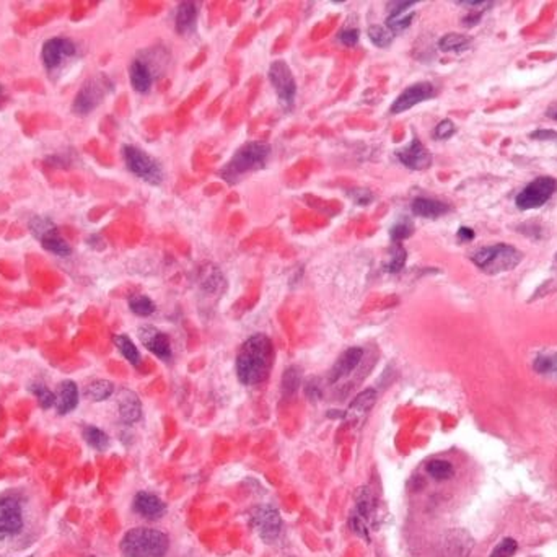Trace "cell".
I'll list each match as a JSON object with an SVG mask.
<instances>
[{
	"mask_svg": "<svg viewBox=\"0 0 557 557\" xmlns=\"http://www.w3.org/2000/svg\"><path fill=\"white\" fill-rule=\"evenodd\" d=\"M416 2H412V0H406V2H401V0H396V2H388L386 4V10L390 12V17H398V15H402L406 12L407 8H411L412 5Z\"/></svg>",
	"mask_w": 557,
	"mask_h": 557,
	"instance_id": "40",
	"label": "cell"
},
{
	"mask_svg": "<svg viewBox=\"0 0 557 557\" xmlns=\"http://www.w3.org/2000/svg\"><path fill=\"white\" fill-rule=\"evenodd\" d=\"M458 237L463 240V242H469V240H473L474 238V232L471 228H468V227H461L458 230Z\"/></svg>",
	"mask_w": 557,
	"mask_h": 557,
	"instance_id": "45",
	"label": "cell"
},
{
	"mask_svg": "<svg viewBox=\"0 0 557 557\" xmlns=\"http://www.w3.org/2000/svg\"><path fill=\"white\" fill-rule=\"evenodd\" d=\"M369 38L376 48H388L393 43V33L380 25H373L369 28Z\"/></svg>",
	"mask_w": 557,
	"mask_h": 557,
	"instance_id": "34",
	"label": "cell"
},
{
	"mask_svg": "<svg viewBox=\"0 0 557 557\" xmlns=\"http://www.w3.org/2000/svg\"><path fill=\"white\" fill-rule=\"evenodd\" d=\"M535 370L541 375H548L557 378V352L556 354H543L538 355L533 362Z\"/></svg>",
	"mask_w": 557,
	"mask_h": 557,
	"instance_id": "31",
	"label": "cell"
},
{
	"mask_svg": "<svg viewBox=\"0 0 557 557\" xmlns=\"http://www.w3.org/2000/svg\"><path fill=\"white\" fill-rule=\"evenodd\" d=\"M269 80L275 89L277 98L284 108L290 110L295 103L297 96V84H295L292 70L284 60H274L269 67Z\"/></svg>",
	"mask_w": 557,
	"mask_h": 557,
	"instance_id": "8",
	"label": "cell"
},
{
	"mask_svg": "<svg viewBox=\"0 0 557 557\" xmlns=\"http://www.w3.org/2000/svg\"><path fill=\"white\" fill-rule=\"evenodd\" d=\"M80 395L77 383L72 380H64L59 383L58 391H55V409L59 414H69L79 406Z\"/></svg>",
	"mask_w": 557,
	"mask_h": 557,
	"instance_id": "19",
	"label": "cell"
},
{
	"mask_svg": "<svg viewBox=\"0 0 557 557\" xmlns=\"http://www.w3.org/2000/svg\"><path fill=\"white\" fill-rule=\"evenodd\" d=\"M375 402H376V391L373 390V388L364 390L355 396L354 401L350 402L349 409H347V416L359 419L364 416V414L369 412L370 409L375 406Z\"/></svg>",
	"mask_w": 557,
	"mask_h": 557,
	"instance_id": "23",
	"label": "cell"
},
{
	"mask_svg": "<svg viewBox=\"0 0 557 557\" xmlns=\"http://www.w3.org/2000/svg\"><path fill=\"white\" fill-rule=\"evenodd\" d=\"M546 114H548L551 119H556L557 121V103H554V105H551L549 108H548V111H546Z\"/></svg>",
	"mask_w": 557,
	"mask_h": 557,
	"instance_id": "47",
	"label": "cell"
},
{
	"mask_svg": "<svg viewBox=\"0 0 557 557\" xmlns=\"http://www.w3.org/2000/svg\"><path fill=\"white\" fill-rule=\"evenodd\" d=\"M349 194L359 206H367V204H370L375 199V196L370 191H367V189H352Z\"/></svg>",
	"mask_w": 557,
	"mask_h": 557,
	"instance_id": "42",
	"label": "cell"
},
{
	"mask_svg": "<svg viewBox=\"0 0 557 557\" xmlns=\"http://www.w3.org/2000/svg\"><path fill=\"white\" fill-rule=\"evenodd\" d=\"M306 395H308L310 400H320L321 398V388L318 385H315L313 381H310L306 385Z\"/></svg>",
	"mask_w": 557,
	"mask_h": 557,
	"instance_id": "44",
	"label": "cell"
},
{
	"mask_svg": "<svg viewBox=\"0 0 557 557\" xmlns=\"http://www.w3.org/2000/svg\"><path fill=\"white\" fill-rule=\"evenodd\" d=\"M433 95H435V89H433L432 84H428V81H419V84L407 86V89L402 91L395 101H393L390 112L391 114H400V112H405L407 110H411L412 106L432 98Z\"/></svg>",
	"mask_w": 557,
	"mask_h": 557,
	"instance_id": "12",
	"label": "cell"
},
{
	"mask_svg": "<svg viewBox=\"0 0 557 557\" xmlns=\"http://www.w3.org/2000/svg\"><path fill=\"white\" fill-rule=\"evenodd\" d=\"M84 438L91 448L98 450V452H103V450L110 447V437L95 426L84 427Z\"/></svg>",
	"mask_w": 557,
	"mask_h": 557,
	"instance_id": "27",
	"label": "cell"
},
{
	"mask_svg": "<svg viewBox=\"0 0 557 557\" xmlns=\"http://www.w3.org/2000/svg\"><path fill=\"white\" fill-rule=\"evenodd\" d=\"M469 44H471V39L459 33H448L438 41V48L445 53H459V51L468 49Z\"/></svg>",
	"mask_w": 557,
	"mask_h": 557,
	"instance_id": "26",
	"label": "cell"
},
{
	"mask_svg": "<svg viewBox=\"0 0 557 557\" xmlns=\"http://www.w3.org/2000/svg\"><path fill=\"white\" fill-rule=\"evenodd\" d=\"M5 103H7V93H5L4 86H0V108H2Z\"/></svg>",
	"mask_w": 557,
	"mask_h": 557,
	"instance_id": "48",
	"label": "cell"
},
{
	"mask_svg": "<svg viewBox=\"0 0 557 557\" xmlns=\"http://www.w3.org/2000/svg\"><path fill=\"white\" fill-rule=\"evenodd\" d=\"M23 528L22 505L13 497L0 499V535L12 536Z\"/></svg>",
	"mask_w": 557,
	"mask_h": 557,
	"instance_id": "13",
	"label": "cell"
},
{
	"mask_svg": "<svg viewBox=\"0 0 557 557\" xmlns=\"http://www.w3.org/2000/svg\"><path fill=\"white\" fill-rule=\"evenodd\" d=\"M274 362L273 341L266 334L248 337L237 355V376L240 383L254 386L268 378Z\"/></svg>",
	"mask_w": 557,
	"mask_h": 557,
	"instance_id": "1",
	"label": "cell"
},
{
	"mask_svg": "<svg viewBox=\"0 0 557 557\" xmlns=\"http://www.w3.org/2000/svg\"><path fill=\"white\" fill-rule=\"evenodd\" d=\"M426 469L433 479H437V481H447V479L453 478L454 474L453 464L447 461V459H432V461L427 463Z\"/></svg>",
	"mask_w": 557,
	"mask_h": 557,
	"instance_id": "28",
	"label": "cell"
},
{
	"mask_svg": "<svg viewBox=\"0 0 557 557\" xmlns=\"http://www.w3.org/2000/svg\"><path fill=\"white\" fill-rule=\"evenodd\" d=\"M28 390L34 398H37L39 406L43 409H51L53 406H55V393L51 391L44 383L34 381L28 386Z\"/></svg>",
	"mask_w": 557,
	"mask_h": 557,
	"instance_id": "29",
	"label": "cell"
},
{
	"mask_svg": "<svg viewBox=\"0 0 557 557\" xmlns=\"http://www.w3.org/2000/svg\"><path fill=\"white\" fill-rule=\"evenodd\" d=\"M339 41L344 46H349V48H352V46H355L357 43H359V30H355V28L342 30V32L339 33Z\"/></svg>",
	"mask_w": 557,
	"mask_h": 557,
	"instance_id": "41",
	"label": "cell"
},
{
	"mask_svg": "<svg viewBox=\"0 0 557 557\" xmlns=\"http://www.w3.org/2000/svg\"><path fill=\"white\" fill-rule=\"evenodd\" d=\"M300 383H301L300 370L297 369V367H289V369L284 372V376H282V395L285 398L295 395V391L299 390Z\"/></svg>",
	"mask_w": 557,
	"mask_h": 557,
	"instance_id": "32",
	"label": "cell"
},
{
	"mask_svg": "<svg viewBox=\"0 0 557 557\" xmlns=\"http://www.w3.org/2000/svg\"><path fill=\"white\" fill-rule=\"evenodd\" d=\"M139 339L144 344L145 349H149L153 355H157L162 360L171 359V344L170 337L155 326H140L139 328Z\"/></svg>",
	"mask_w": 557,
	"mask_h": 557,
	"instance_id": "14",
	"label": "cell"
},
{
	"mask_svg": "<svg viewBox=\"0 0 557 557\" xmlns=\"http://www.w3.org/2000/svg\"><path fill=\"white\" fill-rule=\"evenodd\" d=\"M28 228L34 238L38 240L46 251L55 254V256L67 258L72 254V247L59 232V227L49 217L34 216L30 218Z\"/></svg>",
	"mask_w": 557,
	"mask_h": 557,
	"instance_id": "5",
	"label": "cell"
},
{
	"mask_svg": "<svg viewBox=\"0 0 557 557\" xmlns=\"http://www.w3.org/2000/svg\"><path fill=\"white\" fill-rule=\"evenodd\" d=\"M454 131H457V127H454L453 122L450 119H445L435 127L433 136H435L438 140H445V139H450V137L454 134Z\"/></svg>",
	"mask_w": 557,
	"mask_h": 557,
	"instance_id": "39",
	"label": "cell"
},
{
	"mask_svg": "<svg viewBox=\"0 0 557 557\" xmlns=\"http://www.w3.org/2000/svg\"><path fill=\"white\" fill-rule=\"evenodd\" d=\"M479 18H481V12L469 13L468 17L463 20V22H464V27H473V25H476V23L479 22Z\"/></svg>",
	"mask_w": 557,
	"mask_h": 557,
	"instance_id": "46",
	"label": "cell"
},
{
	"mask_svg": "<svg viewBox=\"0 0 557 557\" xmlns=\"http://www.w3.org/2000/svg\"><path fill=\"white\" fill-rule=\"evenodd\" d=\"M114 393V385L110 380H95L85 386L84 395L86 400L101 402L106 401Z\"/></svg>",
	"mask_w": 557,
	"mask_h": 557,
	"instance_id": "24",
	"label": "cell"
},
{
	"mask_svg": "<svg viewBox=\"0 0 557 557\" xmlns=\"http://www.w3.org/2000/svg\"><path fill=\"white\" fill-rule=\"evenodd\" d=\"M112 341H114V346L117 347V350L121 352L122 357L132 364L134 367H139L140 365V352L137 349L134 342L131 341V337H127L126 334H117L112 337Z\"/></svg>",
	"mask_w": 557,
	"mask_h": 557,
	"instance_id": "25",
	"label": "cell"
},
{
	"mask_svg": "<svg viewBox=\"0 0 557 557\" xmlns=\"http://www.w3.org/2000/svg\"><path fill=\"white\" fill-rule=\"evenodd\" d=\"M129 79H131L132 89H134L136 91H139V93H147V91L150 90L152 81H153V77H152L149 65H147L145 63H142V60H139V59H136L134 63L131 64Z\"/></svg>",
	"mask_w": 557,
	"mask_h": 557,
	"instance_id": "21",
	"label": "cell"
},
{
	"mask_svg": "<svg viewBox=\"0 0 557 557\" xmlns=\"http://www.w3.org/2000/svg\"><path fill=\"white\" fill-rule=\"evenodd\" d=\"M117 409H119L121 421L131 426L142 417V402L139 396L131 390H121L117 395Z\"/></svg>",
	"mask_w": 557,
	"mask_h": 557,
	"instance_id": "18",
	"label": "cell"
},
{
	"mask_svg": "<svg viewBox=\"0 0 557 557\" xmlns=\"http://www.w3.org/2000/svg\"><path fill=\"white\" fill-rule=\"evenodd\" d=\"M124 557H163L170 548V538L160 530L134 528L121 539Z\"/></svg>",
	"mask_w": 557,
	"mask_h": 557,
	"instance_id": "2",
	"label": "cell"
},
{
	"mask_svg": "<svg viewBox=\"0 0 557 557\" xmlns=\"http://www.w3.org/2000/svg\"><path fill=\"white\" fill-rule=\"evenodd\" d=\"M251 520L253 526L266 543H273L279 538L280 530H282V518H280L279 510L274 509L273 505H261L254 509Z\"/></svg>",
	"mask_w": 557,
	"mask_h": 557,
	"instance_id": "10",
	"label": "cell"
},
{
	"mask_svg": "<svg viewBox=\"0 0 557 557\" xmlns=\"http://www.w3.org/2000/svg\"><path fill=\"white\" fill-rule=\"evenodd\" d=\"M350 528L355 535H359L360 538H364L365 541H369V526H367V521L360 517V515L354 513L350 518Z\"/></svg>",
	"mask_w": 557,
	"mask_h": 557,
	"instance_id": "38",
	"label": "cell"
},
{
	"mask_svg": "<svg viewBox=\"0 0 557 557\" xmlns=\"http://www.w3.org/2000/svg\"><path fill=\"white\" fill-rule=\"evenodd\" d=\"M197 22V4L196 2H181L176 10V30L180 34H189L194 32Z\"/></svg>",
	"mask_w": 557,
	"mask_h": 557,
	"instance_id": "20",
	"label": "cell"
},
{
	"mask_svg": "<svg viewBox=\"0 0 557 557\" xmlns=\"http://www.w3.org/2000/svg\"><path fill=\"white\" fill-rule=\"evenodd\" d=\"M535 140H557V132L554 131H536L530 134Z\"/></svg>",
	"mask_w": 557,
	"mask_h": 557,
	"instance_id": "43",
	"label": "cell"
},
{
	"mask_svg": "<svg viewBox=\"0 0 557 557\" xmlns=\"http://www.w3.org/2000/svg\"><path fill=\"white\" fill-rule=\"evenodd\" d=\"M450 211V207L447 204H443L440 201H435V199H428V197H417L416 201L412 202V212L419 217L424 218H437L447 214Z\"/></svg>",
	"mask_w": 557,
	"mask_h": 557,
	"instance_id": "22",
	"label": "cell"
},
{
	"mask_svg": "<svg viewBox=\"0 0 557 557\" xmlns=\"http://www.w3.org/2000/svg\"><path fill=\"white\" fill-rule=\"evenodd\" d=\"M557 183L551 176H539L533 183H530L523 191L517 196V207L521 211L538 209L546 204L553 196Z\"/></svg>",
	"mask_w": 557,
	"mask_h": 557,
	"instance_id": "9",
	"label": "cell"
},
{
	"mask_svg": "<svg viewBox=\"0 0 557 557\" xmlns=\"http://www.w3.org/2000/svg\"><path fill=\"white\" fill-rule=\"evenodd\" d=\"M122 157H124L126 166L132 175H136L150 185H160L163 181V171L160 163L152 158L149 153L140 150L139 147L124 145L122 147Z\"/></svg>",
	"mask_w": 557,
	"mask_h": 557,
	"instance_id": "7",
	"label": "cell"
},
{
	"mask_svg": "<svg viewBox=\"0 0 557 557\" xmlns=\"http://www.w3.org/2000/svg\"><path fill=\"white\" fill-rule=\"evenodd\" d=\"M414 232V225L412 222H409L407 218H401V221H398L395 225H393L391 230H390V237L395 243H400L402 240L409 238Z\"/></svg>",
	"mask_w": 557,
	"mask_h": 557,
	"instance_id": "35",
	"label": "cell"
},
{
	"mask_svg": "<svg viewBox=\"0 0 557 557\" xmlns=\"http://www.w3.org/2000/svg\"><path fill=\"white\" fill-rule=\"evenodd\" d=\"M77 54V46L72 39L69 38H51L43 44L41 51V59H43L44 67L48 70L58 69L64 58H72Z\"/></svg>",
	"mask_w": 557,
	"mask_h": 557,
	"instance_id": "11",
	"label": "cell"
},
{
	"mask_svg": "<svg viewBox=\"0 0 557 557\" xmlns=\"http://www.w3.org/2000/svg\"><path fill=\"white\" fill-rule=\"evenodd\" d=\"M406 258H407L406 249L402 248L400 243L393 244L390 249V261L386 263L388 273H400V270L405 268Z\"/></svg>",
	"mask_w": 557,
	"mask_h": 557,
	"instance_id": "33",
	"label": "cell"
},
{
	"mask_svg": "<svg viewBox=\"0 0 557 557\" xmlns=\"http://www.w3.org/2000/svg\"><path fill=\"white\" fill-rule=\"evenodd\" d=\"M129 308L137 316H150L155 313V303L147 295H134L129 299Z\"/></svg>",
	"mask_w": 557,
	"mask_h": 557,
	"instance_id": "30",
	"label": "cell"
},
{
	"mask_svg": "<svg viewBox=\"0 0 557 557\" xmlns=\"http://www.w3.org/2000/svg\"><path fill=\"white\" fill-rule=\"evenodd\" d=\"M398 158L402 165L411 168V170H426V168L431 166L432 163V155L426 147L422 145V142L414 137L411 145H407L406 149H402L396 153Z\"/></svg>",
	"mask_w": 557,
	"mask_h": 557,
	"instance_id": "16",
	"label": "cell"
},
{
	"mask_svg": "<svg viewBox=\"0 0 557 557\" xmlns=\"http://www.w3.org/2000/svg\"><path fill=\"white\" fill-rule=\"evenodd\" d=\"M270 155V145L263 144V142H251V144L243 145L232 160H230L222 170V178L225 181L238 183L248 173L261 170L268 162Z\"/></svg>",
	"mask_w": 557,
	"mask_h": 557,
	"instance_id": "3",
	"label": "cell"
},
{
	"mask_svg": "<svg viewBox=\"0 0 557 557\" xmlns=\"http://www.w3.org/2000/svg\"><path fill=\"white\" fill-rule=\"evenodd\" d=\"M132 509L137 515H140L142 518L155 521L160 520L163 515L166 513V504L158 497V495L152 492H137L134 497V502H132Z\"/></svg>",
	"mask_w": 557,
	"mask_h": 557,
	"instance_id": "15",
	"label": "cell"
},
{
	"mask_svg": "<svg viewBox=\"0 0 557 557\" xmlns=\"http://www.w3.org/2000/svg\"><path fill=\"white\" fill-rule=\"evenodd\" d=\"M112 90V84L108 77L100 74L96 77H91L81 85L79 93L75 95L72 111L79 116H86L98 106L101 101L105 100V96Z\"/></svg>",
	"mask_w": 557,
	"mask_h": 557,
	"instance_id": "6",
	"label": "cell"
},
{
	"mask_svg": "<svg viewBox=\"0 0 557 557\" xmlns=\"http://www.w3.org/2000/svg\"><path fill=\"white\" fill-rule=\"evenodd\" d=\"M414 17H416V15H414V13H409V15H398V17H388V20H386V27H388V30H390V32H391L393 34H398V33L405 32L406 28L411 27V23H412Z\"/></svg>",
	"mask_w": 557,
	"mask_h": 557,
	"instance_id": "36",
	"label": "cell"
},
{
	"mask_svg": "<svg viewBox=\"0 0 557 557\" xmlns=\"http://www.w3.org/2000/svg\"><path fill=\"white\" fill-rule=\"evenodd\" d=\"M521 259H523V253L520 249L512 247V244L499 243L481 248L474 253L473 263L485 274L495 275L515 269Z\"/></svg>",
	"mask_w": 557,
	"mask_h": 557,
	"instance_id": "4",
	"label": "cell"
},
{
	"mask_svg": "<svg viewBox=\"0 0 557 557\" xmlns=\"http://www.w3.org/2000/svg\"><path fill=\"white\" fill-rule=\"evenodd\" d=\"M517 549H518L517 541L512 538H505L495 546L492 553H490V557H512L515 553H517Z\"/></svg>",
	"mask_w": 557,
	"mask_h": 557,
	"instance_id": "37",
	"label": "cell"
},
{
	"mask_svg": "<svg viewBox=\"0 0 557 557\" xmlns=\"http://www.w3.org/2000/svg\"><path fill=\"white\" fill-rule=\"evenodd\" d=\"M362 359H364V349L362 347H349V349L342 352L339 359L333 365V369H331L329 383H337L344 376L350 375L359 367Z\"/></svg>",
	"mask_w": 557,
	"mask_h": 557,
	"instance_id": "17",
	"label": "cell"
}]
</instances>
